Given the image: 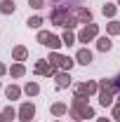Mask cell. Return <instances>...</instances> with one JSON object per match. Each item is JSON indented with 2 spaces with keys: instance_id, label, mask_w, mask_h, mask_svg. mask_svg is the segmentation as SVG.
I'll use <instances>...</instances> for the list:
<instances>
[{
  "instance_id": "4",
  "label": "cell",
  "mask_w": 120,
  "mask_h": 122,
  "mask_svg": "<svg viewBox=\"0 0 120 122\" xmlns=\"http://www.w3.org/2000/svg\"><path fill=\"white\" fill-rule=\"evenodd\" d=\"M75 89H78V94H87V96H90V94H97V92H99V85H97V82H82V85H78Z\"/></svg>"
},
{
  "instance_id": "28",
  "label": "cell",
  "mask_w": 120,
  "mask_h": 122,
  "mask_svg": "<svg viewBox=\"0 0 120 122\" xmlns=\"http://www.w3.org/2000/svg\"><path fill=\"white\" fill-rule=\"evenodd\" d=\"M0 122H5V120H2V113H0Z\"/></svg>"
},
{
  "instance_id": "9",
  "label": "cell",
  "mask_w": 120,
  "mask_h": 122,
  "mask_svg": "<svg viewBox=\"0 0 120 122\" xmlns=\"http://www.w3.org/2000/svg\"><path fill=\"white\" fill-rule=\"evenodd\" d=\"M47 47H49V49H59L61 45H64V40H61V38H57V35H52V33H49V38H47V42H45Z\"/></svg>"
},
{
  "instance_id": "15",
  "label": "cell",
  "mask_w": 120,
  "mask_h": 122,
  "mask_svg": "<svg viewBox=\"0 0 120 122\" xmlns=\"http://www.w3.org/2000/svg\"><path fill=\"white\" fill-rule=\"evenodd\" d=\"M26 94H28V96H35V94H38V92H40V87H38V82H28V85H26Z\"/></svg>"
},
{
  "instance_id": "5",
  "label": "cell",
  "mask_w": 120,
  "mask_h": 122,
  "mask_svg": "<svg viewBox=\"0 0 120 122\" xmlns=\"http://www.w3.org/2000/svg\"><path fill=\"white\" fill-rule=\"evenodd\" d=\"M75 19L82 21V24H92V12L85 10V7H78V10H75Z\"/></svg>"
},
{
  "instance_id": "11",
  "label": "cell",
  "mask_w": 120,
  "mask_h": 122,
  "mask_svg": "<svg viewBox=\"0 0 120 122\" xmlns=\"http://www.w3.org/2000/svg\"><path fill=\"white\" fill-rule=\"evenodd\" d=\"M49 63H52V66H57V68H61V61H64V56H61L59 52H52V54H49Z\"/></svg>"
},
{
  "instance_id": "30",
  "label": "cell",
  "mask_w": 120,
  "mask_h": 122,
  "mask_svg": "<svg viewBox=\"0 0 120 122\" xmlns=\"http://www.w3.org/2000/svg\"><path fill=\"white\" fill-rule=\"evenodd\" d=\"M118 5H120V0H118Z\"/></svg>"
},
{
  "instance_id": "23",
  "label": "cell",
  "mask_w": 120,
  "mask_h": 122,
  "mask_svg": "<svg viewBox=\"0 0 120 122\" xmlns=\"http://www.w3.org/2000/svg\"><path fill=\"white\" fill-rule=\"evenodd\" d=\"M108 33H120V24L118 21H111V24H108Z\"/></svg>"
},
{
  "instance_id": "3",
  "label": "cell",
  "mask_w": 120,
  "mask_h": 122,
  "mask_svg": "<svg viewBox=\"0 0 120 122\" xmlns=\"http://www.w3.org/2000/svg\"><path fill=\"white\" fill-rule=\"evenodd\" d=\"M35 115V106L33 103H24V106L19 108V120H24V122H31V117Z\"/></svg>"
},
{
  "instance_id": "6",
  "label": "cell",
  "mask_w": 120,
  "mask_h": 122,
  "mask_svg": "<svg viewBox=\"0 0 120 122\" xmlns=\"http://www.w3.org/2000/svg\"><path fill=\"white\" fill-rule=\"evenodd\" d=\"M75 59H78V63H82V66H90L92 63V52L90 49H80V52L75 54Z\"/></svg>"
},
{
  "instance_id": "19",
  "label": "cell",
  "mask_w": 120,
  "mask_h": 122,
  "mask_svg": "<svg viewBox=\"0 0 120 122\" xmlns=\"http://www.w3.org/2000/svg\"><path fill=\"white\" fill-rule=\"evenodd\" d=\"M66 110H68L66 103H54V106H52V113H54V115H64Z\"/></svg>"
},
{
  "instance_id": "7",
  "label": "cell",
  "mask_w": 120,
  "mask_h": 122,
  "mask_svg": "<svg viewBox=\"0 0 120 122\" xmlns=\"http://www.w3.org/2000/svg\"><path fill=\"white\" fill-rule=\"evenodd\" d=\"M57 87H68V85H71V75H68V71H61V73H57Z\"/></svg>"
},
{
  "instance_id": "25",
  "label": "cell",
  "mask_w": 120,
  "mask_h": 122,
  "mask_svg": "<svg viewBox=\"0 0 120 122\" xmlns=\"http://www.w3.org/2000/svg\"><path fill=\"white\" fill-rule=\"evenodd\" d=\"M113 120H120V103L113 106Z\"/></svg>"
},
{
  "instance_id": "13",
  "label": "cell",
  "mask_w": 120,
  "mask_h": 122,
  "mask_svg": "<svg viewBox=\"0 0 120 122\" xmlns=\"http://www.w3.org/2000/svg\"><path fill=\"white\" fill-rule=\"evenodd\" d=\"M5 94H7V99H19L21 89H19V87H14V85H10V87L5 89Z\"/></svg>"
},
{
  "instance_id": "26",
  "label": "cell",
  "mask_w": 120,
  "mask_h": 122,
  "mask_svg": "<svg viewBox=\"0 0 120 122\" xmlns=\"http://www.w3.org/2000/svg\"><path fill=\"white\" fill-rule=\"evenodd\" d=\"M2 73H7V68H5V66L0 63V75H2Z\"/></svg>"
},
{
  "instance_id": "27",
  "label": "cell",
  "mask_w": 120,
  "mask_h": 122,
  "mask_svg": "<svg viewBox=\"0 0 120 122\" xmlns=\"http://www.w3.org/2000/svg\"><path fill=\"white\" fill-rule=\"evenodd\" d=\"M97 122H111V120H104V117H101V120H97Z\"/></svg>"
},
{
  "instance_id": "17",
  "label": "cell",
  "mask_w": 120,
  "mask_h": 122,
  "mask_svg": "<svg viewBox=\"0 0 120 122\" xmlns=\"http://www.w3.org/2000/svg\"><path fill=\"white\" fill-rule=\"evenodd\" d=\"M61 40H64V45H73V42H75V35H73L68 28H66V33L61 35Z\"/></svg>"
},
{
  "instance_id": "8",
  "label": "cell",
  "mask_w": 120,
  "mask_h": 122,
  "mask_svg": "<svg viewBox=\"0 0 120 122\" xmlns=\"http://www.w3.org/2000/svg\"><path fill=\"white\" fill-rule=\"evenodd\" d=\"M14 10H16L14 0H2V2H0V12H2V14H12Z\"/></svg>"
},
{
  "instance_id": "2",
  "label": "cell",
  "mask_w": 120,
  "mask_h": 122,
  "mask_svg": "<svg viewBox=\"0 0 120 122\" xmlns=\"http://www.w3.org/2000/svg\"><path fill=\"white\" fill-rule=\"evenodd\" d=\"M35 73H38V75H57V66H52V63H49V61H38V63H35Z\"/></svg>"
},
{
  "instance_id": "14",
  "label": "cell",
  "mask_w": 120,
  "mask_h": 122,
  "mask_svg": "<svg viewBox=\"0 0 120 122\" xmlns=\"http://www.w3.org/2000/svg\"><path fill=\"white\" fill-rule=\"evenodd\" d=\"M97 47H99L101 52H108V49H111V40H108V38H99V40H97Z\"/></svg>"
},
{
  "instance_id": "24",
  "label": "cell",
  "mask_w": 120,
  "mask_h": 122,
  "mask_svg": "<svg viewBox=\"0 0 120 122\" xmlns=\"http://www.w3.org/2000/svg\"><path fill=\"white\" fill-rule=\"evenodd\" d=\"M31 7H35V10H40V7H45V0H28Z\"/></svg>"
},
{
  "instance_id": "12",
  "label": "cell",
  "mask_w": 120,
  "mask_h": 122,
  "mask_svg": "<svg viewBox=\"0 0 120 122\" xmlns=\"http://www.w3.org/2000/svg\"><path fill=\"white\" fill-rule=\"evenodd\" d=\"M10 73H12L14 77H21L24 73H26V68H24V63H14V66L10 68Z\"/></svg>"
},
{
  "instance_id": "10",
  "label": "cell",
  "mask_w": 120,
  "mask_h": 122,
  "mask_svg": "<svg viewBox=\"0 0 120 122\" xmlns=\"http://www.w3.org/2000/svg\"><path fill=\"white\" fill-rule=\"evenodd\" d=\"M12 56H14V61H24L26 59V56H28V52H26V47H14V49H12Z\"/></svg>"
},
{
  "instance_id": "29",
  "label": "cell",
  "mask_w": 120,
  "mask_h": 122,
  "mask_svg": "<svg viewBox=\"0 0 120 122\" xmlns=\"http://www.w3.org/2000/svg\"><path fill=\"white\" fill-rule=\"evenodd\" d=\"M118 101H120V94H118Z\"/></svg>"
},
{
  "instance_id": "21",
  "label": "cell",
  "mask_w": 120,
  "mask_h": 122,
  "mask_svg": "<svg viewBox=\"0 0 120 122\" xmlns=\"http://www.w3.org/2000/svg\"><path fill=\"white\" fill-rule=\"evenodd\" d=\"M47 38H49V33H47V30H40V33H38V42H40V45H45Z\"/></svg>"
},
{
  "instance_id": "22",
  "label": "cell",
  "mask_w": 120,
  "mask_h": 122,
  "mask_svg": "<svg viewBox=\"0 0 120 122\" xmlns=\"http://www.w3.org/2000/svg\"><path fill=\"white\" fill-rule=\"evenodd\" d=\"M104 14L106 16H113V14H115V5H104Z\"/></svg>"
},
{
  "instance_id": "20",
  "label": "cell",
  "mask_w": 120,
  "mask_h": 122,
  "mask_svg": "<svg viewBox=\"0 0 120 122\" xmlns=\"http://www.w3.org/2000/svg\"><path fill=\"white\" fill-rule=\"evenodd\" d=\"M61 68H64V71H71V68H73V59L64 56V61H61Z\"/></svg>"
},
{
  "instance_id": "18",
  "label": "cell",
  "mask_w": 120,
  "mask_h": 122,
  "mask_svg": "<svg viewBox=\"0 0 120 122\" xmlns=\"http://www.w3.org/2000/svg\"><path fill=\"white\" fill-rule=\"evenodd\" d=\"M14 115H16V113H14V108H12V106H7L5 110H2V120H5V122H10Z\"/></svg>"
},
{
  "instance_id": "16",
  "label": "cell",
  "mask_w": 120,
  "mask_h": 122,
  "mask_svg": "<svg viewBox=\"0 0 120 122\" xmlns=\"http://www.w3.org/2000/svg\"><path fill=\"white\" fill-rule=\"evenodd\" d=\"M26 24H28V28H40V26H43V19H40V16H28Z\"/></svg>"
},
{
  "instance_id": "1",
  "label": "cell",
  "mask_w": 120,
  "mask_h": 122,
  "mask_svg": "<svg viewBox=\"0 0 120 122\" xmlns=\"http://www.w3.org/2000/svg\"><path fill=\"white\" fill-rule=\"evenodd\" d=\"M97 33H99V28H97V24H87L85 28L78 33V40L80 42H90L92 38H97Z\"/></svg>"
}]
</instances>
